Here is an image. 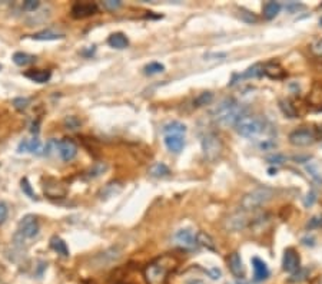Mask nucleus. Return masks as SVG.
I'll return each instance as SVG.
<instances>
[{
  "label": "nucleus",
  "instance_id": "20",
  "mask_svg": "<svg viewBox=\"0 0 322 284\" xmlns=\"http://www.w3.org/2000/svg\"><path fill=\"white\" fill-rule=\"evenodd\" d=\"M42 151V144L38 138L29 139V141H23L20 142L19 152H30V154H40Z\"/></svg>",
  "mask_w": 322,
  "mask_h": 284
},
{
  "label": "nucleus",
  "instance_id": "46",
  "mask_svg": "<svg viewBox=\"0 0 322 284\" xmlns=\"http://www.w3.org/2000/svg\"><path fill=\"white\" fill-rule=\"evenodd\" d=\"M275 142L274 141H271V139H265V141H262L261 144H259V147H261V150H264V151H268V150H272V148H275Z\"/></svg>",
  "mask_w": 322,
  "mask_h": 284
},
{
  "label": "nucleus",
  "instance_id": "12",
  "mask_svg": "<svg viewBox=\"0 0 322 284\" xmlns=\"http://www.w3.org/2000/svg\"><path fill=\"white\" fill-rule=\"evenodd\" d=\"M96 12H97V6L95 3H88V1H79V3H75L72 7V16L75 19L89 18L92 15H96Z\"/></svg>",
  "mask_w": 322,
  "mask_h": 284
},
{
  "label": "nucleus",
  "instance_id": "51",
  "mask_svg": "<svg viewBox=\"0 0 322 284\" xmlns=\"http://www.w3.org/2000/svg\"><path fill=\"white\" fill-rule=\"evenodd\" d=\"M274 174H276V170L271 168V170H269V175H274Z\"/></svg>",
  "mask_w": 322,
  "mask_h": 284
},
{
  "label": "nucleus",
  "instance_id": "45",
  "mask_svg": "<svg viewBox=\"0 0 322 284\" xmlns=\"http://www.w3.org/2000/svg\"><path fill=\"white\" fill-rule=\"evenodd\" d=\"M65 124H66L70 129H77L79 125H80V122L77 121V118H75V116H69V118L65 121Z\"/></svg>",
  "mask_w": 322,
  "mask_h": 284
},
{
  "label": "nucleus",
  "instance_id": "9",
  "mask_svg": "<svg viewBox=\"0 0 322 284\" xmlns=\"http://www.w3.org/2000/svg\"><path fill=\"white\" fill-rule=\"evenodd\" d=\"M57 154L63 161H72L77 155V147L76 144L69 139V138H63L60 141H57Z\"/></svg>",
  "mask_w": 322,
  "mask_h": 284
},
{
  "label": "nucleus",
  "instance_id": "3",
  "mask_svg": "<svg viewBox=\"0 0 322 284\" xmlns=\"http://www.w3.org/2000/svg\"><path fill=\"white\" fill-rule=\"evenodd\" d=\"M235 129L241 136L245 138H255L258 135L266 131L265 121L259 116L255 115H244L236 124H235Z\"/></svg>",
  "mask_w": 322,
  "mask_h": 284
},
{
  "label": "nucleus",
  "instance_id": "2",
  "mask_svg": "<svg viewBox=\"0 0 322 284\" xmlns=\"http://www.w3.org/2000/svg\"><path fill=\"white\" fill-rule=\"evenodd\" d=\"M245 111L247 109L239 102H236L232 98H227L215 108L213 119L222 127L235 125L245 115Z\"/></svg>",
  "mask_w": 322,
  "mask_h": 284
},
{
  "label": "nucleus",
  "instance_id": "27",
  "mask_svg": "<svg viewBox=\"0 0 322 284\" xmlns=\"http://www.w3.org/2000/svg\"><path fill=\"white\" fill-rule=\"evenodd\" d=\"M36 60V57L33 55H29V53H24V52H16L13 55V62L18 65V66H27L30 63H33Z\"/></svg>",
  "mask_w": 322,
  "mask_h": 284
},
{
  "label": "nucleus",
  "instance_id": "40",
  "mask_svg": "<svg viewBox=\"0 0 322 284\" xmlns=\"http://www.w3.org/2000/svg\"><path fill=\"white\" fill-rule=\"evenodd\" d=\"M315 201H317V192H315L314 189H311V191L306 194V197H305V200H303V204H305V207H311V206H314Z\"/></svg>",
  "mask_w": 322,
  "mask_h": 284
},
{
  "label": "nucleus",
  "instance_id": "33",
  "mask_svg": "<svg viewBox=\"0 0 322 284\" xmlns=\"http://www.w3.org/2000/svg\"><path fill=\"white\" fill-rule=\"evenodd\" d=\"M239 18L244 20L245 23H248V25H255L258 22V18L252 12L247 10V9H239Z\"/></svg>",
  "mask_w": 322,
  "mask_h": 284
},
{
  "label": "nucleus",
  "instance_id": "31",
  "mask_svg": "<svg viewBox=\"0 0 322 284\" xmlns=\"http://www.w3.org/2000/svg\"><path fill=\"white\" fill-rule=\"evenodd\" d=\"M213 99V94L212 92H202L199 95L195 101H193V105L195 106H204V105H208L212 102Z\"/></svg>",
  "mask_w": 322,
  "mask_h": 284
},
{
  "label": "nucleus",
  "instance_id": "37",
  "mask_svg": "<svg viewBox=\"0 0 322 284\" xmlns=\"http://www.w3.org/2000/svg\"><path fill=\"white\" fill-rule=\"evenodd\" d=\"M320 227H322V214L314 215V217L306 223V228H308V230H314V228Z\"/></svg>",
  "mask_w": 322,
  "mask_h": 284
},
{
  "label": "nucleus",
  "instance_id": "50",
  "mask_svg": "<svg viewBox=\"0 0 322 284\" xmlns=\"http://www.w3.org/2000/svg\"><path fill=\"white\" fill-rule=\"evenodd\" d=\"M295 161H309V156H295Z\"/></svg>",
  "mask_w": 322,
  "mask_h": 284
},
{
  "label": "nucleus",
  "instance_id": "1",
  "mask_svg": "<svg viewBox=\"0 0 322 284\" xmlns=\"http://www.w3.org/2000/svg\"><path fill=\"white\" fill-rule=\"evenodd\" d=\"M178 261L171 254H165L156 260H153L151 264L145 268V279L148 284H166L168 276L172 270L176 267Z\"/></svg>",
  "mask_w": 322,
  "mask_h": 284
},
{
  "label": "nucleus",
  "instance_id": "29",
  "mask_svg": "<svg viewBox=\"0 0 322 284\" xmlns=\"http://www.w3.org/2000/svg\"><path fill=\"white\" fill-rule=\"evenodd\" d=\"M120 189H122V185L119 182H111V184H108L105 188L102 189L100 197L102 198H111V197H114L115 194H117Z\"/></svg>",
  "mask_w": 322,
  "mask_h": 284
},
{
  "label": "nucleus",
  "instance_id": "26",
  "mask_svg": "<svg viewBox=\"0 0 322 284\" xmlns=\"http://www.w3.org/2000/svg\"><path fill=\"white\" fill-rule=\"evenodd\" d=\"M163 132L165 135H182V133L186 132V127L181 122H171L168 125L163 127Z\"/></svg>",
  "mask_w": 322,
  "mask_h": 284
},
{
  "label": "nucleus",
  "instance_id": "48",
  "mask_svg": "<svg viewBox=\"0 0 322 284\" xmlns=\"http://www.w3.org/2000/svg\"><path fill=\"white\" fill-rule=\"evenodd\" d=\"M208 273L210 279H213V280L221 279V270H218V268H210V270H208Z\"/></svg>",
  "mask_w": 322,
  "mask_h": 284
},
{
  "label": "nucleus",
  "instance_id": "41",
  "mask_svg": "<svg viewBox=\"0 0 322 284\" xmlns=\"http://www.w3.org/2000/svg\"><path fill=\"white\" fill-rule=\"evenodd\" d=\"M39 6H40V1H38V0H26L23 3V9L29 10V12H35Z\"/></svg>",
  "mask_w": 322,
  "mask_h": 284
},
{
  "label": "nucleus",
  "instance_id": "34",
  "mask_svg": "<svg viewBox=\"0 0 322 284\" xmlns=\"http://www.w3.org/2000/svg\"><path fill=\"white\" fill-rule=\"evenodd\" d=\"M20 187H22V191H23L29 198H32V200H36V198H38L36 194H35V191L32 189V185H30V182H29L27 178H23V180L20 181Z\"/></svg>",
  "mask_w": 322,
  "mask_h": 284
},
{
  "label": "nucleus",
  "instance_id": "10",
  "mask_svg": "<svg viewBox=\"0 0 322 284\" xmlns=\"http://www.w3.org/2000/svg\"><path fill=\"white\" fill-rule=\"evenodd\" d=\"M224 227L229 232L242 231V230H245L248 227V218L245 217V214H242V212H235V214L229 215L225 220Z\"/></svg>",
  "mask_w": 322,
  "mask_h": 284
},
{
  "label": "nucleus",
  "instance_id": "42",
  "mask_svg": "<svg viewBox=\"0 0 322 284\" xmlns=\"http://www.w3.org/2000/svg\"><path fill=\"white\" fill-rule=\"evenodd\" d=\"M103 6L108 10H116L122 6V1H119V0H106V1H103Z\"/></svg>",
  "mask_w": 322,
  "mask_h": 284
},
{
  "label": "nucleus",
  "instance_id": "24",
  "mask_svg": "<svg viewBox=\"0 0 322 284\" xmlns=\"http://www.w3.org/2000/svg\"><path fill=\"white\" fill-rule=\"evenodd\" d=\"M195 238H196V243H198V246H202V247H207L208 250H212V251H215L216 250V247H215V241L212 240V237L208 235L207 232H204V231H199L196 235H195Z\"/></svg>",
  "mask_w": 322,
  "mask_h": 284
},
{
  "label": "nucleus",
  "instance_id": "16",
  "mask_svg": "<svg viewBox=\"0 0 322 284\" xmlns=\"http://www.w3.org/2000/svg\"><path fill=\"white\" fill-rule=\"evenodd\" d=\"M264 75L269 76L271 79H282L286 76V72L281 68L279 63L269 62V63L264 65Z\"/></svg>",
  "mask_w": 322,
  "mask_h": 284
},
{
  "label": "nucleus",
  "instance_id": "13",
  "mask_svg": "<svg viewBox=\"0 0 322 284\" xmlns=\"http://www.w3.org/2000/svg\"><path fill=\"white\" fill-rule=\"evenodd\" d=\"M228 267L230 270V273L236 277V279H244L245 277V267L242 263V258L238 253H232L228 257Z\"/></svg>",
  "mask_w": 322,
  "mask_h": 284
},
{
  "label": "nucleus",
  "instance_id": "17",
  "mask_svg": "<svg viewBox=\"0 0 322 284\" xmlns=\"http://www.w3.org/2000/svg\"><path fill=\"white\" fill-rule=\"evenodd\" d=\"M262 75H264V65L256 63V65H253V66L248 68L247 71H245L242 75L233 76V79H232V83H230V85H233V83L236 82V79H251V77H259V76H262Z\"/></svg>",
  "mask_w": 322,
  "mask_h": 284
},
{
  "label": "nucleus",
  "instance_id": "11",
  "mask_svg": "<svg viewBox=\"0 0 322 284\" xmlns=\"http://www.w3.org/2000/svg\"><path fill=\"white\" fill-rule=\"evenodd\" d=\"M282 268L291 274H294L295 271H298L301 268V258L294 248L285 250L284 258H282Z\"/></svg>",
  "mask_w": 322,
  "mask_h": 284
},
{
  "label": "nucleus",
  "instance_id": "5",
  "mask_svg": "<svg viewBox=\"0 0 322 284\" xmlns=\"http://www.w3.org/2000/svg\"><path fill=\"white\" fill-rule=\"evenodd\" d=\"M39 234V223L38 218L35 215H24L20 220L19 226H18V231L15 234V241L18 244H22L27 240L35 238Z\"/></svg>",
  "mask_w": 322,
  "mask_h": 284
},
{
  "label": "nucleus",
  "instance_id": "38",
  "mask_svg": "<svg viewBox=\"0 0 322 284\" xmlns=\"http://www.w3.org/2000/svg\"><path fill=\"white\" fill-rule=\"evenodd\" d=\"M311 52L315 55V56H322V38L317 39L312 42L311 45Z\"/></svg>",
  "mask_w": 322,
  "mask_h": 284
},
{
  "label": "nucleus",
  "instance_id": "30",
  "mask_svg": "<svg viewBox=\"0 0 322 284\" xmlns=\"http://www.w3.org/2000/svg\"><path fill=\"white\" fill-rule=\"evenodd\" d=\"M305 170H306V172H308V174L312 177V180H314L315 182L322 184V174H321V171L318 170V165H317V164L309 162V164L305 167Z\"/></svg>",
  "mask_w": 322,
  "mask_h": 284
},
{
  "label": "nucleus",
  "instance_id": "23",
  "mask_svg": "<svg viewBox=\"0 0 322 284\" xmlns=\"http://www.w3.org/2000/svg\"><path fill=\"white\" fill-rule=\"evenodd\" d=\"M50 247L56 251L57 254H60V256H63V257H69V248L66 246V243L60 238V237H52V240H50Z\"/></svg>",
  "mask_w": 322,
  "mask_h": 284
},
{
  "label": "nucleus",
  "instance_id": "4",
  "mask_svg": "<svg viewBox=\"0 0 322 284\" xmlns=\"http://www.w3.org/2000/svg\"><path fill=\"white\" fill-rule=\"evenodd\" d=\"M274 197V189L269 187H259L245 194L241 200V207L245 211H253L265 206Z\"/></svg>",
  "mask_w": 322,
  "mask_h": 284
},
{
  "label": "nucleus",
  "instance_id": "35",
  "mask_svg": "<svg viewBox=\"0 0 322 284\" xmlns=\"http://www.w3.org/2000/svg\"><path fill=\"white\" fill-rule=\"evenodd\" d=\"M106 164H103V162H97L95 164L93 167H92V170L89 171V177L91 178H96V177H99V175H102L105 171H106Z\"/></svg>",
  "mask_w": 322,
  "mask_h": 284
},
{
  "label": "nucleus",
  "instance_id": "6",
  "mask_svg": "<svg viewBox=\"0 0 322 284\" xmlns=\"http://www.w3.org/2000/svg\"><path fill=\"white\" fill-rule=\"evenodd\" d=\"M222 151H224V144L216 133L209 132L202 138V152L207 161L209 162L218 161L222 155Z\"/></svg>",
  "mask_w": 322,
  "mask_h": 284
},
{
  "label": "nucleus",
  "instance_id": "22",
  "mask_svg": "<svg viewBox=\"0 0 322 284\" xmlns=\"http://www.w3.org/2000/svg\"><path fill=\"white\" fill-rule=\"evenodd\" d=\"M108 43L111 48H115V49H125L129 46V39L126 38L123 33H114L109 36Z\"/></svg>",
  "mask_w": 322,
  "mask_h": 284
},
{
  "label": "nucleus",
  "instance_id": "25",
  "mask_svg": "<svg viewBox=\"0 0 322 284\" xmlns=\"http://www.w3.org/2000/svg\"><path fill=\"white\" fill-rule=\"evenodd\" d=\"M149 174L155 178H162V177H168L171 174V171L163 162H156L149 168Z\"/></svg>",
  "mask_w": 322,
  "mask_h": 284
},
{
  "label": "nucleus",
  "instance_id": "47",
  "mask_svg": "<svg viewBox=\"0 0 322 284\" xmlns=\"http://www.w3.org/2000/svg\"><path fill=\"white\" fill-rule=\"evenodd\" d=\"M285 9H286L288 12H295V10H298V9H303V6L302 4L295 3V1H291V3H288V4L285 6Z\"/></svg>",
  "mask_w": 322,
  "mask_h": 284
},
{
  "label": "nucleus",
  "instance_id": "7",
  "mask_svg": "<svg viewBox=\"0 0 322 284\" xmlns=\"http://www.w3.org/2000/svg\"><path fill=\"white\" fill-rule=\"evenodd\" d=\"M315 141H317V133L309 128L295 129L294 132L289 133V142L294 147H308L312 145Z\"/></svg>",
  "mask_w": 322,
  "mask_h": 284
},
{
  "label": "nucleus",
  "instance_id": "39",
  "mask_svg": "<svg viewBox=\"0 0 322 284\" xmlns=\"http://www.w3.org/2000/svg\"><path fill=\"white\" fill-rule=\"evenodd\" d=\"M306 274H308V270L299 268L298 271H295V273H294V274L291 276L289 282H302L303 279L306 277Z\"/></svg>",
  "mask_w": 322,
  "mask_h": 284
},
{
  "label": "nucleus",
  "instance_id": "52",
  "mask_svg": "<svg viewBox=\"0 0 322 284\" xmlns=\"http://www.w3.org/2000/svg\"><path fill=\"white\" fill-rule=\"evenodd\" d=\"M0 71H1V65H0Z\"/></svg>",
  "mask_w": 322,
  "mask_h": 284
},
{
  "label": "nucleus",
  "instance_id": "14",
  "mask_svg": "<svg viewBox=\"0 0 322 284\" xmlns=\"http://www.w3.org/2000/svg\"><path fill=\"white\" fill-rule=\"evenodd\" d=\"M252 265H253V279L255 282H264L269 276V270L268 265L258 257L252 258Z\"/></svg>",
  "mask_w": 322,
  "mask_h": 284
},
{
  "label": "nucleus",
  "instance_id": "19",
  "mask_svg": "<svg viewBox=\"0 0 322 284\" xmlns=\"http://www.w3.org/2000/svg\"><path fill=\"white\" fill-rule=\"evenodd\" d=\"M24 76L27 79H30L32 82H36V83H46L49 79H50V71H43V69H39V71H29L26 72Z\"/></svg>",
  "mask_w": 322,
  "mask_h": 284
},
{
  "label": "nucleus",
  "instance_id": "18",
  "mask_svg": "<svg viewBox=\"0 0 322 284\" xmlns=\"http://www.w3.org/2000/svg\"><path fill=\"white\" fill-rule=\"evenodd\" d=\"M308 102L312 106H322V82H315L311 92L308 95Z\"/></svg>",
  "mask_w": 322,
  "mask_h": 284
},
{
  "label": "nucleus",
  "instance_id": "36",
  "mask_svg": "<svg viewBox=\"0 0 322 284\" xmlns=\"http://www.w3.org/2000/svg\"><path fill=\"white\" fill-rule=\"evenodd\" d=\"M30 103V99L29 98H16L13 99V106L18 109V111H24Z\"/></svg>",
  "mask_w": 322,
  "mask_h": 284
},
{
  "label": "nucleus",
  "instance_id": "32",
  "mask_svg": "<svg viewBox=\"0 0 322 284\" xmlns=\"http://www.w3.org/2000/svg\"><path fill=\"white\" fill-rule=\"evenodd\" d=\"M163 71H165V66L159 62H152V63L145 66V74L146 75H156V74H161Z\"/></svg>",
  "mask_w": 322,
  "mask_h": 284
},
{
  "label": "nucleus",
  "instance_id": "43",
  "mask_svg": "<svg viewBox=\"0 0 322 284\" xmlns=\"http://www.w3.org/2000/svg\"><path fill=\"white\" fill-rule=\"evenodd\" d=\"M266 161H268L269 164H282V162H285V156L284 155H281V154H275V155L268 156Z\"/></svg>",
  "mask_w": 322,
  "mask_h": 284
},
{
  "label": "nucleus",
  "instance_id": "49",
  "mask_svg": "<svg viewBox=\"0 0 322 284\" xmlns=\"http://www.w3.org/2000/svg\"><path fill=\"white\" fill-rule=\"evenodd\" d=\"M315 240H314V237H303L302 238V244L303 246H309V247H314V243Z\"/></svg>",
  "mask_w": 322,
  "mask_h": 284
},
{
  "label": "nucleus",
  "instance_id": "44",
  "mask_svg": "<svg viewBox=\"0 0 322 284\" xmlns=\"http://www.w3.org/2000/svg\"><path fill=\"white\" fill-rule=\"evenodd\" d=\"M7 214H9V208L4 203H0V226L7 220Z\"/></svg>",
  "mask_w": 322,
  "mask_h": 284
},
{
  "label": "nucleus",
  "instance_id": "21",
  "mask_svg": "<svg viewBox=\"0 0 322 284\" xmlns=\"http://www.w3.org/2000/svg\"><path fill=\"white\" fill-rule=\"evenodd\" d=\"M282 9V4L278 3V1H268L264 4V18L266 20L275 19L278 16V13L281 12Z\"/></svg>",
  "mask_w": 322,
  "mask_h": 284
},
{
  "label": "nucleus",
  "instance_id": "8",
  "mask_svg": "<svg viewBox=\"0 0 322 284\" xmlns=\"http://www.w3.org/2000/svg\"><path fill=\"white\" fill-rule=\"evenodd\" d=\"M173 243H175V246L181 247V248H184V250H190V251L198 247L196 238H195L193 232L190 231L189 228L178 230V231L173 234Z\"/></svg>",
  "mask_w": 322,
  "mask_h": 284
},
{
  "label": "nucleus",
  "instance_id": "28",
  "mask_svg": "<svg viewBox=\"0 0 322 284\" xmlns=\"http://www.w3.org/2000/svg\"><path fill=\"white\" fill-rule=\"evenodd\" d=\"M32 38L35 40H57V39H63L65 36L60 33H56V32H52V30H43V32L35 33Z\"/></svg>",
  "mask_w": 322,
  "mask_h": 284
},
{
  "label": "nucleus",
  "instance_id": "15",
  "mask_svg": "<svg viewBox=\"0 0 322 284\" xmlns=\"http://www.w3.org/2000/svg\"><path fill=\"white\" fill-rule=\"evenodd\" d=\"M165 145L173 154H179L185 147V139L182 135H165Z\"/></svg>",
  "mask_w": 322,
  "mask_h": 284
}]
</instances>
